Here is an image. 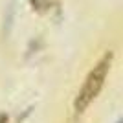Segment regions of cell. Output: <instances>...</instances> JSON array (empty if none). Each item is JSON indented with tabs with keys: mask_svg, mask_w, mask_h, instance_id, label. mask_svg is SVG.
<instances>
[{
	"mask_svg": "<svg viewBox=\"0 0 123 123\" xmlns=\"http://www.w3.org/2000/svg\"><path fill=\"white\" fill-rule=\"evenodd\" d=\"M51 4H53V0H31V6L37 11H46Z\"/></svg>",
	"mask_w": 123,
	"mask_h": 123,
	"instance_id": "7a4b0ae2",
	"label": "cell"
},
{
	"mask_svg": "<svg viewBox=\"0 0 123 123\" xmlns=\"http://www.w3.org/2000/svg\"><path fill=\"white\" fill-rule=\"evenodd\" d=\"M112 61H114V53L112 51H105L101 55V59L96 62V66L88 72V75L85 79V83H83L79 94L74 99V112H75V116H81L90 107V103L99 96L103 85H105L108 74H110Z\"/></svg>",
	"mask_w": 123,
	"mask_h": 123,
	"instance_id": "6da1fadb",
	"label": "cell"
},
{
	"mask_svg": "<svg viewBox=\"0 0 123 123\" xmlns=\"http://www.w3.org/2000/svg\"><path fill=\"white\" fill-rule=\"evenodd\" d=\"M118 123H121V119H119V121H118Z\"/></svg>",
	"mask_w": 123,
	"mask_h": 123,
	"instance_id": "3957f363",
	"label": "cell"
}]
</instances>
